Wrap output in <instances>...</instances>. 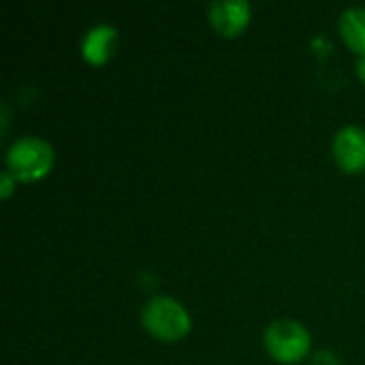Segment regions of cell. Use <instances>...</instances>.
Listing matches in <instances>:
<instances>
[{"instance_id": "obj_1", "label": "cell", "mask_w": 365, "mask_h": 365, "mask_svg": "<svg viewBox=\"0 0 365 365\" xmlns=\"http://www.w3.org/2000/svg\"><path fill=\"white\" fill-rule=\"evenodd\" d=\"M141 323L150 336L160 342H178L188 336L192 321L186 308L173 297H154L141 312Z\"/></svg>"}, {"instance_id": "obj_2", "label": "cell", "mask_w": 365, "mask_h": 365, "mask_svg": "<svg viewBox=\"0 0 365 365\" xmlns=\"http://www.w3.org/2000/svg\"><path fill=\"white\" fill-rule=\"evenodd\" d=\"M53 167V148L38 137H21L6 152V171L17 182H38Z\"/></svg>"}, {"instance_id": "obj_3", "label": "cell", "mask_w": 365, "mask_h": 365, "mask_svg": "<svg viewBox=\"0 0 365 365\" xmlns=\"http://www.w3.org/2000/svg\"><path fill=\"white\" fill-rule=\"evenodd\" d=\"M263 342H265V351L269 353V357L284 365L302 364L312 349L310 331L302 323L291 321V319L274 321L265 329Z\"/></svg>"}, {"instance_id": "obj_4", "label": "cell", "mask_w": 365, "mask_h": 365, "mask_svg": "<svg viewBox=\"0 0 365 365\" xmlns=\"http://www.w3.org/2000/svg\"><path fill=\"white\" fill-rule=\"evenodd\" d=\"M210 21L214 30L227 38H235L250 26V4L246 0H218L210 4Z\"/></svg>"}, {"instance_id": "obj_5", "label": "cell", "mask_w": 365, "mask_h": 365, "mask_svg": "<svg viewBox=\"0 0 365 365\" xmlns=\"http://www.w3.org/2000/svg\"><path fill=\"white\" fill-rule=\"evenodd\" d=\"M334 158L344 173L365 171V130L359 126H344L334 139Z\"/></svg>"}, {"instance_id": "obj_6", "label": "cell", "mask_w": 365, "mask_h": 365, "mask_svg": "<svg viewBox=\"0 0 365 365\" xmlns=\"http://www.w3.org/2000/svg\"><path fill=\"white\" fill-rule=\"evenodd\" d=\"M118 45V30L113 26H94L81 41V56L92 66H101L111 60Z\"/></svg>"}, {"instance_id": "obj_7", "label": "cell", "mask_w": 365, "mask_h": 365, "mask_svg": "<svg viewBox=\"0 0 365 365\" xmlns=\"http://www.w3.org/2000/svg\"><path fill=\"white\" fill-rule=\"evenodd\" d=\"M340 34L344 43L359 56H365V9L364 6H353L342 13L340 17Z\"/></svg>"}, {"instance_id": "obj_8", "label": "cell", "mask_w": 365, "mask_h": 365, "mask_svg": "<svg viewBox=\"0 0 365 365\" xmlns=\"http://www.w3.org/2000/svg\"><path fill=\"white\" fill-rule=\"evenodd\" d=\"M0 197L2 199H9L11 195H13V190H15V184H17V180L9 173V171H4L2 173V178H0Z\"/></svg>"}, {"instance_id": "obj_9", "label": "cell", "mask_w": 365, "mask_h": 365, "mask_svg": "<svg viewBox=\"0 0 365 365\" xmlns=\"http://www.w3.org/2000/svg\"><path fill=\"white\" fill-rule=\"evenodd\" d=\"M314 365H340L338 357L329 351H321L314 355Z\"/></svg>"}, {"instance_id": "obj_10", "label": "cell", "mask_w": 365, "mask_h": 365, "mask_svg": "<svg viewBox=\"0 0 365 365\" xmlns=\"http://www.w3.org/2000/svg\"><path fill=\"white\" fill-rule=\"evenodd\" d=\"M6 128H9V107L2 105V133L6 135Z\"/></svg>"}, {"instance_id": "obj_11", "label": "cell", "mask_w": 365, "mask_h": 365, "mask_svg": "<svg viewBox=\"0 0 365 365\" xmlns=\"http://www.w3.org/2000/svg\"><path fill=\"white\" fill-rule=\"evenodd\" d=\"M357 75H359V79L365 83V56L359 58V62H357Z\"/></svg>"}]
</instances>
